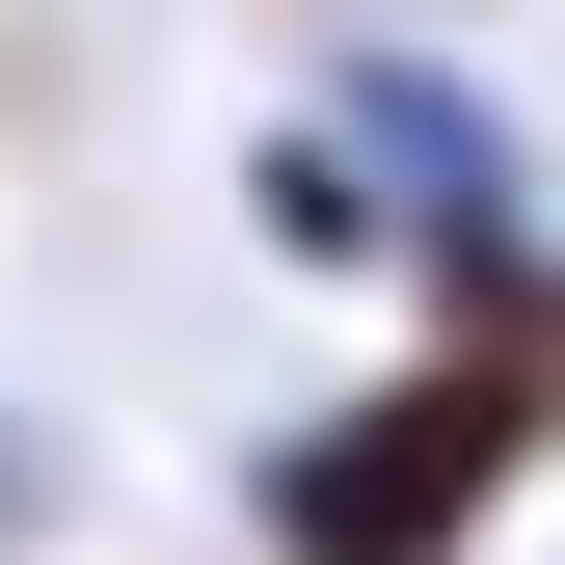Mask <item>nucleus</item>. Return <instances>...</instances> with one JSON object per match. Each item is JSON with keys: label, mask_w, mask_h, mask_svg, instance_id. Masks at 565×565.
<instances>
[{"label": "nucleus", "mask_w": 565, "mask_h": 565, "mask_svg": "<svg viewBox=\"0 0 565 565\" xmlns=\"http://www.w3.org/2000/svg\"><path fill=\"white\" fill-rule=\"evenodd\" d=\"M512 458H539V350H512V323H458L431 377L323 404V431L269 458V565H458L484 512H512Z\"/></svg>", "instance_id": "obj_1"}, {"label": "nucleus", "mask_w": 565, "mask_h": 565, "mask_svg": "<svg viewBox=\"0 0 565 565\" xmlns=\"http://www.w3.org/2000/svg\"><path fill=\"white\" fill-rule=\"evenodd\" d=\"M269 216H297V243H431V297H458V323H539L512 108H484V82H350L297 162H269Z\"/></svg>", "instance_id": "obj_2"}, {"label": "nucleus", "mask_w": 565, "mask_h": 565, "mask_svg": "<svg viewBox=\"0 0 565 565\" xmlns=\"http://www.w3.org/2000/svg\"><path fill=\"white\" fill-rule=\"evenodd\" d=\"M0 512H54V431H28V404H0Z\"/></svg>", "instance_id": "obj_3"}]
</instances>
